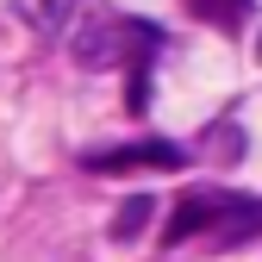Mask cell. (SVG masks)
Returning <instances> with one entry per match:
<instances>
[{"mask_svg":"<svg viewBox=\"0 0 262 262\" xmlns=\"http://www.w3.org/2000/svg\"><path fill=\"white\" fill-rule=\"evenodd\" d=\"M193 237H212V244H250V237H262V200L225 193V187L181 193V206L169 219V244H193Z\"/></svg>","mask_w":262,"mask_h":262,"instance_id":"cell-1","label":"cell"},{"mask_svg":"<svg viewBox=\"0 0 262 262\" xmlns=\"http://www.w3.org/2000/svg\"><path fill=\"white\" fill-rule=\"evenodd\" d=\"M144 225H150V193H131L119 206V219H113V237H138Z\"/></svg>","mask_w":262,"mask_h":262,"instance_id":"cell-6","label":"cell"},{"mask_svg":"<svg viewBox=\"0 0 262 262\" xmlns=\"http://www.w3.org/2000/svg\"><path fill=\"white\" fill-rule=\"evenodd\" d=\"M75 7H81V0H13V13L38 31V38H56V31L75 19Z\"/></svg>","mask_w":262,"mask_h":262,"instance_id":"cell-4","label":"cell"},{"mask_svg":"<svg viewBox=\"0 0 262 262\" xmlns=\"http://www.w3.org/2000/svg\"><path fill=\"white\" fill-rule=\"evenodd\" d=\"M256 50H262V44H256Z\"/></svg>","mask_w":262,"mask_h":262,"instance_id":"cell-8","label":"cell"},{"mask_svg":"<svg viewBox=\"0 0 262 262\" xmlns=\"http://www.w3.org/2000/svg\"><path fill=\"white\" fill-rule=\"evenodd\" d=\"M206 150H212L219 162H225V156L237 162V156H244V131H237V125H212V131H206Z\"/></svg>","mask_w":262,"mask_h":262,"instance_id":"cell-7","label":"cell"},{"mask_svg":"<svg viewBox=\"0 0 262 262\" xmlns=\"http://www.w3.org/2000/svg\"><path fill=\"white\" fill-rule=\"evenodd\" d=\"M150 50H156V31H150L144 19H113V13L81 19L75 44H69V56L81 62V69H119V62H131L138 75H144Z\"/></svg>","mask_w":262,"mask_h":262,"instance_id":"cell-2","label":"cell"},{"mask_svg":"<svg viewBox=\"0 0 262 262\" xmlns=\"http://www.w3.org/2000/svg\"><path fill=\"white\" fill-rule=\"evenodd\" d=\"M181 162H187L181 144L150 138V144H125V150H100V156H88V169H94V175H131V169H181Z\"/></svg>","mask_w":262,"mask_h":262,"instance_id":"cell-3","label":"cell"},{"mask_svg":"<svg viewBox=\"0 0 262 262\" xmlns=\"http://www.w3.org/2000/svg\"><path fill=\"white\" fill-rule=\"evenodd\" d=\"M187 7H193V19H206L219 31H237L250 19V0H187Z\"/></svg>","mask_w":262,"mask_h":262,"instance_id":"cell-5","label":"cell"}]
</instances>
